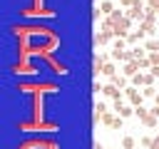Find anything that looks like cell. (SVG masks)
<instances>
[{
  "mask_svg": "<svg viewBox=\"0 0 159 149\" xmlns=\"http://www.w3.org/2000/svg\"><path fill=\"white\" fill-rule=\"evenodd\" d=\"M124 92H127V97H129V102H132L134 107H142V94H139L134 87H127Z\"/></svg>",
  "mask_w": 159,
  "mask_h": 149,
  "instance_id": "obj_1",
  "label": "cell"
},
{
  "mask_svg": "<svg viewBox=\"0 0 159 149\" xmlns=\"http://www.w3.org/2000/svg\"><path fill=\"white\" fill-rule=\"evenodd\" d=\"M102 92H104L107 97H112V99H122V92H119L117 84H107V87H102Z\"/></svg>",
  "mask_w": 159,
  "mask_h": 149,
  "instance_id": "obj_2",
  "label": "cell"
},
{
  "mask_svg": "<svg viewBox=\"0 0 159 149\" xmlns=\"http://www.w3.org/2000/svg\"><path fill=\"white\" fill-rule=\"evenodd\" d=\"M154 82V74H134L132 77V84H152Z\"/></svg>",
  "mask_w": 159,
  "mask_h": 149,
  "instance_id": "obj_3",
  "label": "cell"
},
{
  "mask_svg": "<svg viewBox=\"0 0 159 149\" xmlns=\"http://www.w3.org/2000/svg\"><path fill=\"white\" fill-rule=\"evenodd\" d=\"M102 122H104V124H109V127H119V119H117V117H112V114H102Z\"/></svg>",
  "mask_w": 159,
  "mask_h": 149,
  "instance_id": "obj_4",
  "label": "cell"
},
{
  "mask_svg": "<svg viewBox=\"0 0 159 149\" xmlns=\"http://www.w3.org/2000/svg\"><path fill=\"white\" fill-rule=\"evenodd\" d=\"M137 67H139L137 62H129V65L124 67V74H129V77H134V74H137Z\"/></svg>",
  "mask_w": 159,
  "mask_h": 149,
  "instance_id": "obj_5",
  "label": "cell"
},
{
  "mask_svg": "<svg viewBox=\"0 0 159 149\" xmlns=\"http://www.w3.org/2000/svg\"><path fill=\"white\" fill-rule=\"evenodd\" d=\"M149 52H159V40H147V45H144Z\"/></svg>",
  "mask_w": 159,
  "mask_h": 149,
  "instance_id": "obj_6",
  "label": "cell"
},
{
  "mask_svg": "<svg viewBox=\"0 0 159 149\" xmlns=\"http://www.w3.org/2000/svg\"><path fill=\"white\" fill-rule=\"evenodd\" d=\"M99 12H104V15H107V12H112V2H109V0H107V2H102V5H99Z\"/></svg>",
  "mask_w": 159,
  "mask_h": 149,
  "instance_id": "obj_7",
  "label": "cell"
},
{
  "mask_svg": "<svg viewBox=\"0 0 159 149\" xmlns=\"http://www.w3.org/2000/svg\"><path fill=\"white\" fill-rule=\"evenodd\" d=\"M102 74H107V77H114V67H112V65H104V67H102Z\"/></svg>",
  "mask_w": 159,
  "mask_h": 149,
  "instance_id": "obj_8",
  "label": "cell"
},
{
  "mask_svg": "<svg viewBox=\"0 0 159 149\" xmlns=\"http://www.w3.org/2000/svg\"><path fill=\"white\" fill-rule=\"evenodd\" d=\"M144 124H147V127H154V124H157V117H154V114H147V117H144Z\"/></svg>",
  "mask_w": 159,
  "mask_h": 149,
  "instance_id": "obj_9",
  "label": "cell"
},
{
  "mask_svg": "<svg viewBox=\"0 0 159 149\" xmlns=\"http://www.w3.org/2000/svg\"><path fill=\"white\" fill-rule=\"evenodd\" d=\"M107 40H109V32H107V30H104L102 35H97V42H99V45H102V42H107Z\"/></svg>",
  "mask_w": 159,
  "mask_h": 149,
  "instance_id": "obj_10",
  "label": "cell"
},
{
  "mask_svg": "<svg viewBox=\"0 0 159 149\" xmlns=\"http://www.w3.org/2000/svg\"><path fill=\"white\" fill-rule=\"evenodd\" d=\"M129 55H132V60H139V57H144V50H132Z\"/></svg>",
  "mask_w": 159,
  "mask_h": 149,
  "instance_id": "obj_11",
  "label": "cell"
},
{
  "mask_svg": "<svg viewBox=\"0 0 159 149\" xmlns=\"http://www.w3.org/2000/svg\"><path fill=\"white\" fill-rule=\"evenodd\" d=\"M122 147H124V149H132V147H134V139H132V137H127V139L122 142Z\"/></svg>",
  "mask_w": 159,
  "mask_h": 149,
  "instance_id": "obj_12",
  "label": "cell"
},
{
  "mask_svg": "<svg viewBox=\"0 0 159 149\" xmlns=\"http://www.w3.org/2000/svg\"><path fill=\"white\" fill-rule=\"evenodd\" d=\"M149 62H152V65H159V52H152V57H149Z\"/></svg>",
  "mask_w": 159,
  "mask_h": 149,
  "instance_id": "obj_13",
  "label": "cell"
},
{
  "mask_svg": "<svg viewBox=\"0 0 159 149\" xmlns=\"http://www.w3.org/2000/svg\"><path fill=\"white\" fill-rule=\"evenodd\" d=\"M154 94H157L154 87H147V89H144V97H154Z\"/></svg>",
  "mask_w": 159,
  "mask_h": 149,
  "instance_id": "obj_14",
  "label": "cell"
},
{
  "mask_svg": "<svg viewBox=\"0 0 159 149\" xmlns=\"http://www.w3.org/2000/svg\"><path fill=\"white\" fill-rule=\"evenodd\" d=\"M152 74H154V77H159V65H154V67H152Z\"/></svg>",
  "mask_w": 159,
  "mask_h": 149,
  "instance_id": "obj_15",
  "label": "cell"
},
{
  "mask_svg": "<svg viewBox=\"0 0 159 149\" xmlns=\"http://www.w3.org/2000/svg\"><path fill=\"white\" fill-rule=\"evenodd\" d=\"M149 2H152V5H154V10L159 12V0H149Z\"/></svg>",
  "mask_w": 159,
  "mask_h": 149,
  "instance_id": "obj_16",
  "label": "cell"
},
{
  "mask_svg": "<svg viewBox=\"0 0 159 149\" xmlns=\"http://www.w3.org/2000/svg\"><path fill=\"white\" fill-rule=\"evenodd\" d=\"M122 2H124V5H134L137 0H122Z\"/></svg>",
  "mask_w": 159,
  "mask_h": 149,
  "instance_id": "obj_17",
  "label": "cell"
}]
</instances>
